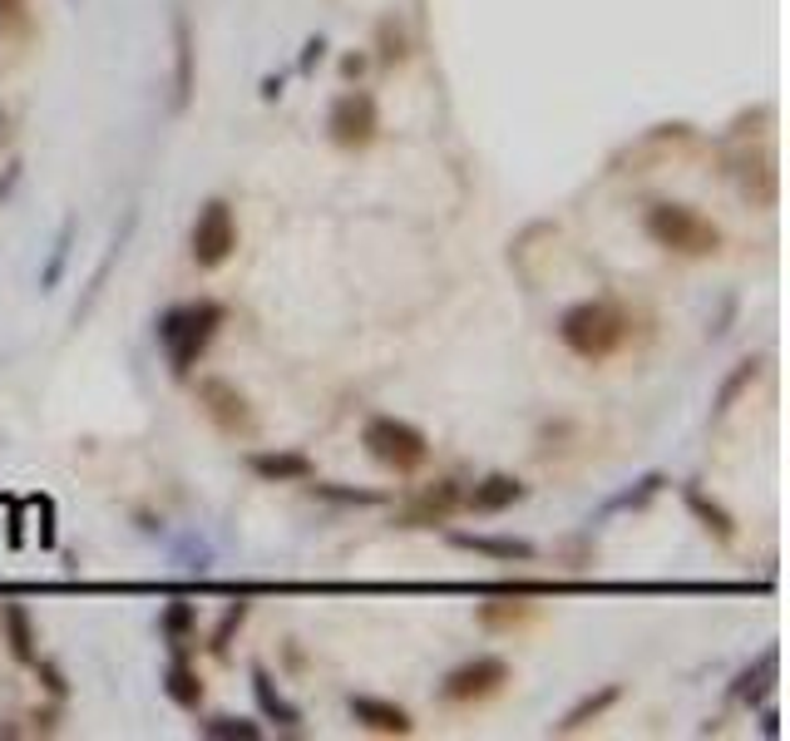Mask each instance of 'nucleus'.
Listing matches in <instances>:
<instances>
[{
    "label": "nucleus",
    "instance_id": "1",
    "mask_svg": "<svg viewBox=\"0 0 790 741\" xmlns=\"http://www.w3.org/2000/svg\"><path fill=\"white\" fill-rule=\"evenodd\" d=\"M632 336V312L612 296H588V302H573L558 316V341L568 346L578 361H608L622 341Z\"/></svg>",
    "mask_w": 790,
    "mask_h": 741
},
{
    "label": "nucleus",
    "instance_id": "2",
    "mask_svg": "<svg viewBox=\"0 0 790 741\" xmlns=\"http://www.w3.org/2000/svg\"><path fill=\"white\" fill-rule=\"evenodd\" d=\"M223 322H227V312H223V302H213V296L178 302L158 316V346H163L173 375H188L198 361H203V351L213 346V336Z\"/></svg>",
    "mask_w": 790,
    "mask_h": 741
},
{
    "label": "nucleus",
    "instance_id": "3",
    "mask_svg": "<svg viewBox=\"0 0 790 741\" xmlns=\"http://www.w3.org/2000/svg\"><path fill=\"white\" fill-rule=\"evenodd\" d=\"M642 227H647V237L657 247L681 252V257H711L721 247V227L687 203H652Z\"/></svg>",
    "mask_w": 790,
    "mask_h": 741
},
{
    "label": "nucleus",
    "instance_id": "4",
    "mask_svg": "<svg viewBox=\"0 0 790 741\" xmlns=\"http://www.w3.org/2000/svg\"><path fill=\"white\" fill-rule=\"evenodd\" d=\"M361 445L375 464H385V470H395V474H410L430 460V435H425L420 425L400 420V415H371L361 430Z\"/></svg>",
    "mask_w": 790,
    "mask_h": 741
},
{
    "label": "nucleus",
    "instance_id": "5",
    "mask_svg": "<svg viewBox=\"0 0 790 741\" xmlns=\"http://www.w3.org/2000/svg\"><path fill=\"white\" fill-rule=\"evenodd\" d=\"M188 252L203 272H217L227 257L237 252V217L227 198H207L193 217V233H188Z\"/></svg>",
    "mask_w": 790,
    "mask_h": 741
},
{
    "label": "nucleus",
    "instance_id": "6",
    "mask_svg": "<svg viewBox=\"0 0 790 741\" xmlns=\"http://www.w3.org/2000/svg\"><path fill=\"white\" fill-rule=\"evenodd\" d=\"M504 682H509V662L494 658V652H479L440 682V697L454 701V707H470V701H489L494 692H504Z\"/></svg>",
    "mask_w": 790,
    "mask_h": 741
},
{
    "label": "nucleus",
    "instance_id": "7",
    "mask_svg": "<svg viewBox=\"0 0 790 741\" xmlns=\"http://www.w3.org/2000/svg\"><path fill=\"white\" fill-rule=\"evenodd\" d=\"M375 128H381V109H375V99L365 89H346L331 104V114H326V134H331L336 148H365L375 138Z\"/></svg>",
    "mask_w": 790,
    "mask_h": 741
},
{
    "label": "nucleus",
    "instance_id": "8",
    "mask_svg": "<svg viewBox=\"0 0 790 741\" xmlns=\"http://www.w3.org/2000/svg\"><path fill=\"white\" fill-rule=\"evenodd\" d=\"M198 401H203L207 420L217 425L223 435H252V405H247V395L237 391L233 381H217V375H207V381H198Z\"/></svg>",
    "mask_w": 790,
    "mask_h": 741
},
{
    "label": "nucleus",
    "instance_id": "9",
    "mask_svg": "<svg viewBox=\"0 0 790 741\" xmlns=\"http://www.w3.org/2000/svg\"><path fill=\"white\" fill-rule=\"evenodd\" d=\"M351 717L361 721L365 731H375V737H410L415 731V717L405 707H395V701L385 697H371V692H351Z\"/></svg>",
    "mask_w": 790,
    "mask_h": 741
},
{
    "label": "nucleus",
    "instance_id": "10",
    "mask_svg": "<svg viewBox=\"0 0 790 741\" xmlns=\"http://www.w3.org/2000/svg\"><path fill=\"white\" fill-rule=\"evenodd\" d=\"M454 504H460V484H454V480H435V484H425V490L400 509V524H405V529H435V524H444L454 514Z\"/></svg>",
    "mask_w": 790,
    "mask_h": 741
},
{
    "label": "nucleus",
    "instance_id": "11",
    "mask_svg": "<svg viewBox=\"0 0 790 741\" xmlns=\"http://www.w3.org/2000/svg\"><path fill=\"white\" fill-rule=\"evenodd\" d=\"M523 494H529V484L514 480V474H484V480L474 484L470 494H460V499L470 504L474 514H504V509H514Z\"/></svg>",
    "mask_w": 790,
    "mask_h": 741
},
{
    "label": "nucleus",
    "instance_id": "12",
    "mask_svg": "<svg viewBox=\"0 0 790 741\" xmlns=\"http://www.w3.org/2000/svg\"><path fill=\"white\" fill-rule=\"evenodd\" d=\"M252 474L262 484H302V480H312V460H306L302 450H262V454H252Z\"/></svg>",
    "mask_w": 790,
    "mask_h": 741
},
{
    "label": "nucleus",
    "instance_id": "13",
    "mask_svg": "<svg viewBox=\"0 0 790 741\" xmlns=\"http://www.w3.org/2000/svg\"><path fill=\"white\" fill-rule=\"evenodd\" d=\"M173 104L183 109L188 99H193V30H188V20L183 15H173Z\"/></svg>",
    "mask_w": 790,
    "mask_h": 741
},
{
    "label": "nucleus",
    "instance_id": "14",
    "mask_svg": "<svg viewBox=\"0 0 790 741\" xmlns=\"http://www.w3.org/2000/svg\"><path fill=\"white\" fill-rule=\"evenodd\" d=\"M460 549H474V553H489V559H533V543L529 539H514V534H454Z\"/></svg>",
    "mask_w": 790,
    "mask_h": 741
},
{
    "label": "nucleus",
    "instance_id": "15",
    "mask_svg": "<svg viewBox=\"0 0 790 741\" xmlns=\"http://www.w3.org/2000/svg\"><path fill=\"white\" fill-rule=\"evenodd\" d=\"M252 692H257V707H262L272 721H282V727H302V711L272 687V672L267 667H252Z\"/></svg>",
    "mask_w": 790,
    "mask_h": 741
},
{
    "label": "nucleus",
    "instance_id": "16",
    "mask_svg": "<svg viewBox=\"0 0 790 741\" xmlns=\"http://www.w3.org/2000/svg\"><path fill=\"white\" fill-rule=\"evenodd\" d=\"M618 697H622V687H618V682H608V687L588 692V697H583L578 707H568V717L558 721V731H583V727H588V721H598L602 711H608Z\"/></svg>",
    "mask_w": 790,
    "mask_h": 741
},
{
    "label": "nucleus",
    "instance_id": "17",
    "mask_svg": "<svg viewBox=\"0 0 790 741\" xmlns=\"http://www.w3.org/2000/svg\"><path fill=\"white\" fill-rule=\"evenodd\" d=\"M687 509L697 514V519H701V529H707V534H716L721 543H731V539H736V524H731V514L721 509L716 499H707L701 490H691V484H687Z\"/></svg>",
    "mask_w": 790,
    "mask_h": 741
},
{
    "label": "nucleus",
    "instance_id": "18",
    "mask_svg": "<svg viewBox=\"0 0 790 741\" xmlns=\"http://www.w3.org/2000/svg\"><path fill=\"white\" fill-rule=\"evenodd\" d=\"M5 632H10V652H15L20 662H40V652H35V622H30V613L20 608V603H5Z\"/></svg>",
    "mask_w": 790,
    "mask_h": 741
},
{
    "label": "nucleus",
    "instance_id": "19",
    "mask_svg": "<svg viewBox=\"0 0 790 741\" xmlns=\"http://www.w3.org/2000/svg\"><path fill=\"white\" fill-rule=\"evenodd\" d=\"M163 687H168V697H173L178 707H188V711H193L198 701H203V682H198V672L183 662V652H178V658H173V667H168Z\"/></svg>",
    "mask_w": 790,
    "mask_h": 741
},
{
    "label": "nucleus",
    "instance_id": "20",
    "mask_svg": "<svg viewBox=\"0 0 790 741\" xmlns=\"http://www.w3.org/2000/svg\"><path fill=\"white\" fill-rule=\"evenodd\" d=\"M203 737H213V741H262V727H257V721H242V717H213V721H203Z\"/></svg>",
    "mask_w": 790,
    "mask_h": 741
},
{
    "label": "nucleus",
    "instance_id": "21",
    "mask_svg": "<svg viewBox=\"0 0 790 741\" xmlns=\"http://www.w3.org/2000/svg\"><path fill=\"white\" fill-rule=\"evenodd\" d=\"M770 677H776V652H766L756 672H741V677H736V697L741 701H760L770 692Z\"/></svg>",
    "mask_w": 790,
    "mask_h": 741
},
{
    "label": "nucleus",
    "instance_id": "22",
    "mask_svg": "<svg viewBox=\"0 0 790 741\" xmlns=\"http://www.w3.org/2000/svg\"><path fill=\"white\" fill-rule=\"evenodd\" d=\"M756 375H760V361H741L736 371L726 375V385H721V391H716V415H726V411H731V401H736V395L746 391V385L756 381Z\"/></svg>",
    "mask_w": 790,
    "mask_h": 741
},
{
    "label": "nucleus",
    "instance_id": "23",
    "mask_svg": "<svg viewBox=\"0 0 790 741\" xmlns=\"http://www.w3.org/2000/svg\"><path fill=\"white\" fill-rule=\"evenodd\" d=\"M163 632L173 638V648L183 652L188 648V632H193V608H188V603H173V608L163 613Z\"/></svg>",
    "mask_w": 790,
    "mask_h": 741
},
{
    "label": "nucleus",
    "instance_id": "24",
    "mask_svg": "<svg viewBox=\"0 0 790 741\" xmlns=\"http://www.w3.org/2000/svg\"><path fill=\"white\" fill-rule=\"evenodd\" d=\"M242 618H247V603H233V608L223 613V622H217V632H213V652H217V658L227 652V642H233V632L242 628Z\"/></svg>",
    "mask_w": 790,
    "mask_h": 741
},
{
    "label": "nucleus",
    "instance_id": "25",
    "mask_svg": "<svg viewBox=\"0 0 790 741\" xmlns=\"http://www.w3.org/2000/svg\"><path fill=\"white\" fill-rule=\"evenodd\" d=\"M381 45H385L381 49V65H400V59H405V30L395 25V20H385V25H381Z\"/></svg>",
    "mask_w": 790,
    "mask_h": 741
},
{
    "label": "nucleus",
    "instance_id": "26",
    "mask_svg": "<svg viewBox=\"0 0 790 741\" xmlns=\"http://www.w3.org/2000/svg\"><path fill=\"white\" fill-rule=\"evenodd\" d=\"M65 247H69V227L59 233V243H55V257H49V267H45V292L59 282V272H65Z\"/></svg>",
    "mask_w": 790,
    "mask_h": 741
},
{
    "label": "nucleus",
    "instance_id": "27",
    "mask_svg": "<svg viewBox=\"0 0 790 741\" xmlns=\"http://www.w3.org/2000/svg\"><path fill=\"white\" fill-rule=\"evenodd\" d=\"M20 20H25V0H0V35L15 30Z\"/></svg>",
    "mask_w": 790,
    "mask_h": 741
},
{
    "label": "nucleus",
    "instance_id": "28",
    "mask_svg": "<svg viewBox=\"0 0 790 741\" xmlns=\"http://www.w3.org/2000/svg\"><path fill=\"white\" fill-rule=\"evenodd\" d=\"M321 49H326V40H321V35H316V40H312V45H306V55H302V65H316V59H321Z\"/></svg>",
    "mask_w": 790,
    "mask_h": 741
}]
</instances>
